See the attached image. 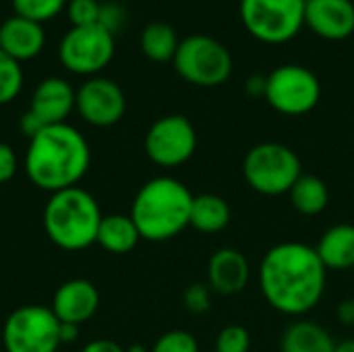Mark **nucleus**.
I'll use <instances>...</instances> for the list:
<instances>
[{"instance_id":"39448f33","label":"nucleus","mask_w":354,"mask_h":352,"mask_svg":"<svg viewBox=\"0 0 354 352\" xmlns=\"http://www.w3.org/2000/svg\"><path fill=\"white\" fill-rule=\"evenodd\" d=\"M243 174L253 191L276 197L290 193V189L303 174V164L297 151L288 145L268 141L247 151Z\"/></svg>"},{"instance_id":"f03ea898","label":"nucleus","mask_w":354,"mask_h":352,"mask_svg":"<svg viewBox=\"0 0 354 352\" xmlns=\"http://www.w3.org/2000/svg\"><path fill=\"white\" fill-rule=\"evenodd\" d=\"M91 151L85 137L71 124H52L29 139L25 174L41 191L58 193L77 187L87 174Z\"/></svg>"},{"instance_id":"2f4dec72","label":"nucleus","mask_w":354,"mask_h":352,"mask_svg":"<svg viewBox=\"0 0 354 352\" xmlns=\"http://www.w3.org/2000/svg\"><path fill=\"white\" fill-rule=\"evenodd\" d=\"M266 87H268V77H263V75H251L245 85V89L251 98H266Z\"/></svg>"},{"instance_id":"1a4fd4ad","label":"nucleus","mask_w":354,"mask_h":352,"mask_svg":"<svg viewBox=\"0 0 354 352\" xmlns=\"http://www.w3.org/2000/svg\"><path fill=\"white\" fill-rule=\"evenodd\" d=\"M268 104L286 116H303L322 100V83L313 71L301 64H282L268 75Z\"/></svg>"},{"instance_id":"412c9836","label":"nucleus","mask_w":354,"mask_h":352,"mask_svg":"<svg viewBox=\"0 0 354 352\" xmlns=\"http://www.w3.org/2000/svg\"><path fill=\"white\" fill-rule=\"evenodd\" d=\"M230 205L224 197L205 193L193 197L191 205V226L203 234H216L222 232L230 222Z\"/></svg>"},{"instance_id":"20e7f679","label":"nucleus","mask_w":354,"mask_h":352,"mask_svg":"<svg viewBox=\"0 0 354 352\" xmlns=\"http://www.w3.org/2000/svg\"><path fill=\"white\" fill-rule=\"evenodd\" d=\"M102 212L91 193L81 187L52 193L44 207V230L64 251H81L97 241Z\"/></svg>"},{"instance_id":"f8f14e48","label":"nucleus","mask_w":354,"mask_h":352,"mask_svg":"<svg viewBox=\"0 0 354 352\" xmlns=\"http://www.w3.org/2000/svg\"><path fill=\"white\" fill-rule=\"evenodd\" d=\"M75 95L77 91L62 77H46L35 87L29 110L21 116V133L31 139L46 127L62 124L75 110Z\"/></svg>"},{"instance_id":"4468645a","label":"nucleus","mask_w":354,"mask_h":352,"mask_svg":"<svg viewBox=\"0 0 354 352\" xmlns=\"http://www.w3.org/2000/svg\"><path fill=\"white\" fill-rule=\"evenodd\" d=\"M305 25L319 37L340 41L354 33L353 0H307Z\"/></svg>"},{"instance_id":"473e14b6","label":"nucleus","mask_w":354,"mask_h":352,"mask_svg":"<svg viewBox=\"0 0 354 352\" xmlns=\"http://www.w3.org/2000/svg\"><path fill=\"white\" fill-rule=\"evenodd\" d=\"M81 352H127L120 344L112 342V340H93L89 344L83 346Z\"/></svg>"},{"instance_id":"ddd939ff","label":"nucleus","mask_w":354,"mask_h":352,"mask_svg":"<svg viewBox=\"0 0 354 352\" xmlns=\"http://www.w3.org/2000/svg\"><path fill=\"white\" fill-rule=\"evenodd\" d=\"M75 108L91 127H112L127 110V98L118 83L106 77H89L75 95Z\"/></svg>"},{"instance_id":"aec40b11","label":"nucleus","mask_w":354,"mask_h":352,"mask_svg":"<svg viewBox=\"0 0 354 352\" xmlns=\"http://www.w3.org/2000/svg\"><path fill=\"white\" fill-rule=\"evenodd\" d=\"M332 334L313 322H295L282 334V352H334Z\"/></svg>"},{"instance_id":"c9c22d12","label":"nucleus","mask_w":354,"mask_h":352,"mask_svg":"<svg viewBox=\"0 0 354 352\" xmlns=\"http://www.w3.org/2000/svg\"><path fill=\"white\" fill-rule=\"evenodd\" d=\"M334 352H354V340H344V342L336 344Z\"/></svg>"},{"instance_id":"4be33fe9","label":"nucleus","mask_w":354,"mask_h":352,"mask_svg":"<svg viewBox=\"0 0 354 352\" xmlns=\"http://www.w3.org/2000/svg\"><path fill=\"white\" fill-rule=\"evenodd\" d=\"M178 35L172 29V25L164 23V21H153L149 25L143 27L141 37H139V46L141 52L153 60V62H168L174 58L176 50H178Z\"/></svg>"},{"instance_id":"b1692460","label":"nucleus","mask_w":354,"mask_h":352,"mask_svg":"<svg viewBox=\"0 0 354 352\" xmlns=\"http://www.w3.org/2000/svg\"><path fill=\"white\" fill-rule=\"evenodd\" d=\"M23 89V68L21 62L10 58L0 50V106L12 102Z\"/></svg>"},{"instance_id":"c756f323","label":"nucleus","mask_w":354,"mask_h":352,"mask_svg":"<svg viewBox=\"0 0 354 352\" xmlns=\"http://www.w3.org/2000/svg\"><path fill=\"white\" fill-rule=\"evenodd\" d=\"M127 12L118 2H104L100 4V17H97V25H102L104 29H108L112 35L124 25Z\"/></svg>"},{"instance_id":"6e6552de","label":"nucleus","mask_w":354,"mask_h":352,"mask_svg":"<svg viewBox=\"0 0 354 352\" xmlns=\"http://www.w3.org/2000/svg\"><path fill=\"white\" fill-rule=\"evenodd\" d=\"M2 344L6 352H56L60 346V322L48 307H19L4 322Z\"/></svg>"},{"instance_id":"7c9ffc66","label":"nucleus","mask_w":354,"mask_h":352,"mask_svg":"<svg viewBox=\"0 0 354 352\" xmlns=\"http://www.w3.org/2000/svg\"><path fill=\"white\" fill-rule=\"evenodd\" d=\"M17 174V156H15V149L0 141V185L2 183H8L12 176Z\"/></svg>"},{"instance_id":"f257e3e1","label":"nucleus","mask_w":354,"mask_h":352,"mask_svg":"<svg viewBox=\"0 0 354 352\" xmlns=\"http://www.w3.org/2000/svg\"><path fill=\"white\" fill-rule=\"evenodd\" d=\"M326 276L315 247L305 243L274 245L259 266L263 299L284 315H305L315 309L326 293Z\"/></svg>"},{"instance_id":"a211bd4d","label":"nucleus","mask_w":354,"mask_h":352,"mask_svg":"<svg viewBox=\"0 0 354 352\" xmlns=\"http://www.w3.org/2000/svg\"><path fill=\"white\" fill-rule=\"evenodd\" d=\"M326 270L346 272L354 268V226L336 224L326 230L322 241L315 247Z\"/></svg>"},{"instance_id":"6ab92c4d","label":"nucleus","mask_w":354,"mask_h":352,"mask_svg":"<svg viewBox=\"0 0 354 352\" xmlns=\"http://www.w3.org/2000/svg\"><path fill=\"white\" fill-rule=\"evenodd\" d=\"M139 239H141V234H139V230H137L131 216L110 214V216L102 218L95 243L102 249H106L108 253L124 255V253H129V251H133L137 247Z\"/></svg>"},{"instance_id":"4c0bfd02","label":"nucleus","mask_w":354,"mask_h":352,"mask_svg":"<svg viewBox=\"0 0 354 352\" xmlns=\"http://www.w3.org/2000/svg\"><path fill=\"white\" fill-rule=\"evenodd\" d=\"M305 2H307V0H305Z\"/></svg>"},{"instance_id":"dca6fc26","label":"nucleus","mask_w":354,"mask_h":352,"mask_svg":"<svg viewBox=\"0 0 354 352\" xmlns=\"http://www.w3.org/2000/svg\"><path fill=\"white\" fill-rule=\"evenodd\" d=\"M46 44L41 23L12 15L0 25V50L17 62L35 58Z\"/></svg>"},{"instance_id":"a878e982","label":"nucleus","mask_w":354,"mask_h":352,"mask_svg":"<svg viewBox=\"0 0 354 352\" xmlns=\"http://www.w3.org/2000/svg\"><path fill=\"white\" fill-rule=\"evenodd\" d=\"M251 334L243 326H226L216 338V352H249Z\"/></svg>"},{"instance_id":"e433bc0d","label":"nucleus","mask_w":354,"mask_h":352,"mask_svg":"<svg viewBox=\"0 0 354 352\" xmlns=\"http://www.w3.org/2000/svg\"><path fill=\"white\" fill-rule=\"evenodd\" d=\"M127 352H147L143 346H139V344H135V346H131V349H127Z\"/></svg>"},{"instance_id":"f3484780","label":"nucleus","mask_w":354,"mask_h":352,"mask_svg":"<svg viewBox=\"0 0 354 352\" xmlns=\"http://www.w3.org/2000/svg\"><path fill=\"white\" fill-rule=\"evenodd\" d=\"M251 268L247 257L236 249H220L212 255L207 266L209 288L218 295L230 297L247 288Z\"/></svg>"},{"instance_id":"bb28decb","label":"nucleus","mask_w":354,"mask_h":352,"mask_svg":"<svg viewBox=\"0 0 354 352\" xmlns=\"http://www.w3.org/2000/svg\"><path fill=\"white\" fill-rule=\"evenodd\" d=\"M151 352H199V344L191 332L170 330L158 338Z\"/></svg>"},{"instance_id":"cd10ccee","label":"nucleus","mask_w":354,"mask_h":352,"mask_svg":"<svg viewBox=\"0 0 354 352\" xmlns=\"http://www.w3.org/2000/svg\"><path fill=\"white\" fill-rule=\"evenodd\" d=\"M66 12H68L73 27L95 25L100 17V2L97 0H68Z\"/></svg>"},{"instance_id":"0eeeda50","label":"nucleus","mask_w":354,"mask_h":352,"mask_svg":"<svg viewBox=\"0 0 354 352\" xmlns=\"http://www.w3.org/2000/svg\"><path fill=\"white\" fill-rule=\"evenodd\" d=\"M245 29L263 44L290 41L305 25V0H241Z\"/></svg>"},{"instance_id":"423d86ee","label":"nucleus","mask_w":354,"mask_h":352,"mask_svg":"<svg viewBox=\"0 0 354 352\" xmlns=\"http://www.w3.org/2000/svg\"><path fill=\"white\" fill-rule=\"evenodd\" d=\"M172 64L180 79L197 87H218L232 75L228 48L209 35H189L180 39Z\"/></svg>"},{"instance_id":"5701e85b","label":"nucleus","mask_w":354,"mask_h":352,"mask_svg":"<svg viewBox=\"0 0 354 352\" xmlns=\"http://www.w3.org/2000/svg\"><path fill=\"white\" fill-rule=\"evenodd\" d=\"M288 195L295 210L303 216H317L330 203L328 185L315 174H301V178L295 183Z\"/></svg>"},{"instance_id":"9b49d317","label":"nucleus","mask_w":354,"mask_h":352,"mask_svg":"<svg viewBox=\"0 0 354 352\" xmlns=\"http://www.w3.org/2000/svg\"><path fill=\"white\" fill-rule=\"evenodd\" d=\"M197 133L193 122L183 114H170L156 120L145 135L147 158L162 168H176L193 158Z\"/></svg>"},{"instance_id":"7ed1b4c3","label":"nucleus","mask_w":354,"mask_h":352,"mask_svg":"<svg viewBox=\"0 0 354 352\" xmlns=\"http://www.w3.org/2000/svg\"><path fill=\"white\" fill-rule=\"evenodd\" d=\"M193 193L187 185L172 176H156L147 180L135 195L131 218L141 239L164 243L178 237L191 226Z\"/></svg>"},{"instance_id":"f704fd0d","label":"nucleus","mask_w":354,"mask_h":352,"mask_svg":"<svg viewBox=\"0 0 354 352\" xmlns=\"http://www.w3.org/2000/svg\"><path fill=\"white\" fill-rule=\"evenodd\" d=\"M79 336V326L75 324H60V344H71Z\"/></svg>"},{"instance_id":"2eb2a0df","label":"nucleus","mask_w":354,"mask_h":352,"mask_svg":"<svg viewBox=\"0 0 354 352\" xmlns=\"http://www.w3.org/2000/svg\"><path fill=\"white\" fill-rule=\"evenodd\" d=\"M97 307H100L97 288L89 280L75 278L58 286L50 309L60 324L81 326L95 315Z\"/></svg>"},{"instance_id":"393cba45","label":"nucleus","mask_w":354,"mask_h":352,"mask_svg":"<svg viewBox=\"0 0 354 352\" xmlns=\"http://www.w3.org/2000/svg\"><path fill=\"white\" fill-rule=\"evenodd\" d=\"M68 0H12V10L19 17H25L35 23L54 19Z\"/></svg>"},{"instance_id":"c85d7f7f","label":"nucleus","mask_w":354,"mask_h":352,"mask_svg":"<svg viewBox=\"0 0 354 352\" xmlns=\"http://www.w3.org/2000/svg\"><path fill=\"white\" fill-rule=\"evenodd\" d=\"M183 305L187 311H191L195 315L207 313L212 309V288L201 282L191 284L183 295Z\"/></svg>"},{"instance_id":"9d476101","label":"nucleus","mask_w":354,"mask_h":352,"mask_svg":"<svg viewBox=\"0 0 354 352\" xmlns=\"http://www.w3.org/2000/svg\"><path fill=\"white\" fill-rule=\"evenodd\" d=\"M114 35L102 25L71 27L58 44L60 64L75 75H97L114 58Z\"/></svg>"},{"instance_id":"72a5a7b5","label":"nucleus","mask_w":354,"mask_h":352,"mask_svg":"<svg viewBox=\"0 0 354 352\" xmlns=\"http://www.w3.org/2000/svg\"><path fill=\"white\" fill-rule=\"evenodd\" d=\"M338 319L344 324V326H354V299H344L340 305H338Z\"/></svg>"}]
</instances>
